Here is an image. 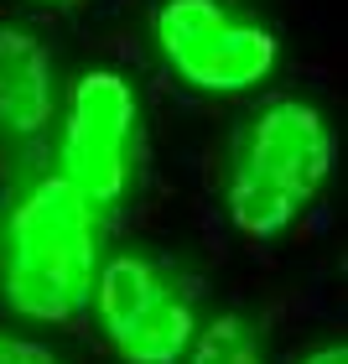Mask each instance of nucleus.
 Instances as JSON below:
<instances>
[{
    "instance_id": "1",
    "label": "nucleus",
    "mask_w": 348,
    "mask_h": 364,
    "mask_svg": "<svg viewBox=\"0 0 348 364\" xmlns=\"http://www.w3.org/2000/svg\"><path fill=\"white\" fill-rule=\"evenodd\" d=\"M99 271V208L62 172L37 177L0 219V296L31 323H68L89 307Z\"/></svg>"
},
{
    "instance_id": "2",
    "label": "nucleus",
    "mask_w": 348,
    "mask_h": 364,
    "mask_svg": "<svg viewBox=\"0 0 348 364\" xmlns=\"http://www.w3.org/2000/svg\"><path fill=\"white\" fill-rule=\"evenodd\" d=\"M333 172V130L307 99H265L239 125L229 161V219L244 240H276L296 224Z\"/></svg>"
},
{
    "instance_id": "3",
    "label": "nucleus",
    "mask_w": 348,
    "mask_h": 364,
    "mask_svg": "<svg viewBox=\"0 0 348 364\" xmlns=\"http://www.w3.org/2000/svg\"><path fill=\"white\" fill-rule=\"evenodd\" d=\"M151 26L167 68L203 94H250L281 63L276 31L229 16L219 0H161Z\"/></svg>"
},
{
    "instance_id": "4",
    "label": "nucleus",
    "mask_w": 348,
    "mask_h": 364,
    "mask_svg": "<svg viewBox=\"0 0 348 364\" xmlns=\"http://www.w3.org/2000/svg\"><path fill=\"white\" fill-rule=\"evenodd\" d=\"M89 307L104 328L109 349L125 364H182V354L197 333L187 291L172 287L146 255L99 260Z\"/></svg>"
},
{
    "instance_id": "5",
    "label": "nucleus",
    "mask_w": 348,
    "mask_h": 364,
    "mask_svg": "<svg viewBox=\"0 0 348 364\" xmlns=\"http://www.w3.org/2000/svg\"><path fill=\"white\" fill-rule=\"evenodd\" d=\"M141 105L125 73L94 68L73 84L68 109H62V146L58 172L89 198L94 208L114 203L130 182V156H136Z\"/></svg>"
},
{
    "instance_id": "6",
    "label": "nucleus",
    "mask_w": 348,
    "mask_h": 364,
    "mask_svg": "<svg viewBox=\"0 0 348 364\" xmlns=\"http://www.w3.org/2000/svg\"><path fill=\"white\" fill-rule=\"evenodd\" d=\"M58 114L53 53L26 26H0V136L31 141Z\"/></svg>"
},
{
    "instance_id": "7",
    "label": "nucleus",
    "mask_w": 348,
    "mask_h": 364,
    "mask_svg": "<svg viewBox=\"0 0 348 364\" xmlns=\"http://www.w3.org/2000/svg\"><path fill=\"white\" fill-rule=\"evenodd\" d=\"M182 359L187 364H265L260 333L239 318V312H219L208 328H197Z\"/></svg>"
},
{
    "instance_id": "8",
    "label": "nucleus",
    "mask_w": 348,
    "mask_h": 364,
    "mask_svg": "<svg viewBox=\"0 0 348 364\" xmlns=\"http://www.w3.org/2000/svg\"><path fill=\"white\" fill-rule=\"evenodd\" d=\"M0 364H68V359H58L37 338H21V333H6V328H0Z\"/></svg>"
},
{
    "instance_id": "9",
    "label": "nucleus",
    "mask_w": 348,
    "mask_h": 364,
    "mask_svg": "<svg viewBox=\"0 0 348 364\" xmlns=\"http://www.w3.org/2000/svg\"><path fill=\"white\" fill-rule=\"evenodd\" d=\"M296 364H348V349H343V343H322V349H312L307 359H296Z\"/></svg>"
}]
</instances>
